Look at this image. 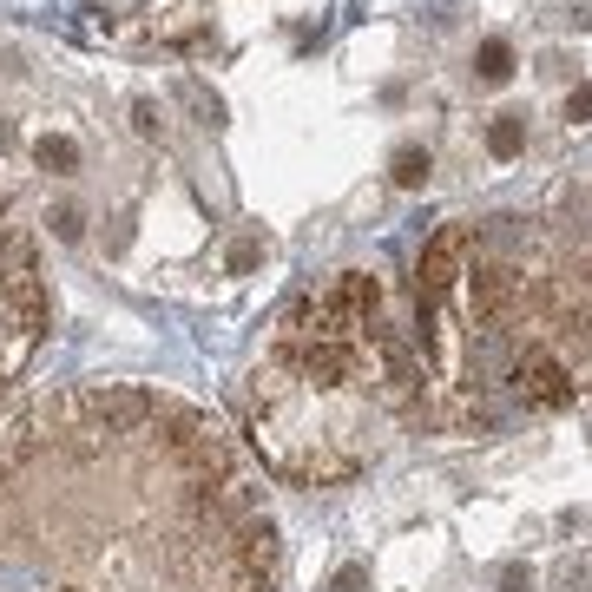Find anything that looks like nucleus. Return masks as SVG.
<instances>
[{"label": "nucleus", "mask_w": 592, "mask_h": 592, "mask_svg": "<svg viewBox=\"0 0 592 592\" xmlns=\"http://www.w3.org/2000/svg\"><path fill=\"white\" fill-rule=\"evenodd\" d=\"M566 119H573V125L592 119V86H573V99H566Z\"/></svg>", "instance_id": "8"}, {"label": "nucleus", "mask_w": 592, "mask_h": 592, "mask_svg": "<svg viewBox=\"0 0 592 592\" xmlns=\"http://www.w3.org/2000/svg\"><path fill=\"white\" fill-rule=\"evenodd\" d=\"M47 329H53V290H47V270H40V244L20 224L14 198L0 191V395L40 356Z\"/></svg>", "instance_id": "3"}, {"label": "nucleus", "mask_w": 592, "mask_h": 592, "mask_svg": "<svg viewBox=\"0 0 592 592\" xmlns=\"http://www.w3.org/2000/svg\"><path fill=\"white\" fill-rule=\"evenodd\" d=\"M395 185H428V152H421V145H402V152H395Z\"/></svg>", "instance_id": "6"}, {"label": "nucleus", "mask_w": 592, "mask_h": 592, "mask_svg": "<svg viewBox=\"0 0 592 592\" xmlns=\"http://www.w3.org/2000/svg\"><path fill=\"white\" fill-rule=\"evenodd\" d=\"M507 73H514V47H507V40H481V79L500 86Z\"/></svg>", "instance_id": "5"}, {"label": "nucleus", "mask_w": 592, "mask_h": 592, "mask_svg": "<svg viewBox=\"0 0 592 592\" xmlns=\"http://www.w3.org/2000/svg\"><path fill=\"white\" fill-rule=\"evenodd\" d=\"M277 514L231 435L158 382L0 421V592H277Z\"/></svg>", "instance_id": "1"}, {"label": "nucleus", "mask_w": 592, "mask_h": 592, "mask_svg": "<svg viewBox=\"0 0 592 592\" xmlns=\"http://www.w3.org/2000/svg\"><path fill=\"white\" fill-rule=\"evenodd\" d=\"M369 586V573H362V566H343V573L329 579V592H362Z\"/></svg>", "instance_id": "9"}, {"label": "nucleus", "mask_w": 592, "mask_h": 592, "mask_svg": "<svg viewBox=\"0 0 592 592\" xmlns=\"http://www.w3.org/2000/svg\"><path fill=\"white\" fill-rule=\"evenodd\" d=\"M40 165H60V172H73V145H66V139H47V145H40Z\"/></svg>", "instance_id": "7"}, {"label": "nucleus", "mask_w": 592, "mask_h": 592, "mask_svg": "<svg viewBox=\"0 0 592 592\" xmlns=\"http://www.w3.org/2000/svg\"><path fill=\"white\" fill-rule=\"evenodd\" d=\"M500 592H533V566H507V573H500Z\"/></svg>", "instance_id": "10"}, {"label": "nucleus", "mask_w": 592, "mask_h": 592, "mask_svg": "<svg viewBox=\"0 0 592 592\" xmlns=\"http://www.w3.org/2000/svg\"><path fill=\"white\" fill-rule=\"evenodd\" d=\"M520 145H527V119H520V112H500V119L487 125V152L494 158H520Z\"/></svg>", "instance_id": "4"}, {"label": "nucleus", "mask_w": 592, "mask_h": 592, "mask_svg": "<svg viewBox=\"0 0 592 592\" xmlns=\"http://www.w3.org/2000/svg\"><path fill=\"white\" fill-rule=\"evenodd\" d=\"M421 402L408 336L369 270H336L277 316L244 375V428L290 487H343L369 474Z\"/></svg>", "instance_id": "2"}]
</instances>
